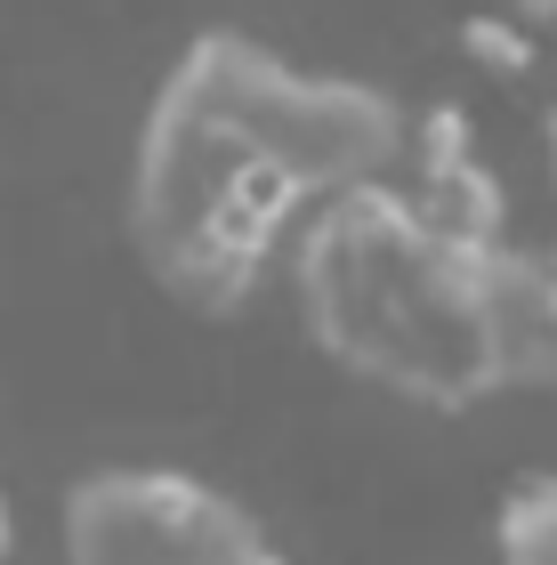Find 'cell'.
<instances>
[{"mask_svg": "<svg viewBox=\"0 0 557 565\" xmlns=\"http://www.w3.org/2000/svg\"><path fill=\"white\" fill-rule=\"evenodd\" d=\"M413 153L388 89L308 73L243 33H202L162 73L130 153V243L186 307H235L291 259L323 202Z\"/></svg>", "mask_w": 557, "mask_h": 565, "instance_id": "1", "label": "cell"}, {"mask_svg": "<svg viewBox=\"0 0 557 565\" xmlns=\"http://www.w3.org/2000/svg\"><path fill=\"white\" fill-rule=\"evenodd\" d=\"M283 275L308 340L388 396L461 413L557 372V267L517 259L501 235L444 226L404 178L323 202Z\"/></svg>", "mask_w": 557, "mask_h": 565, "instance_id": "2", "label": "cell"}, {"mask_svg": "<svg viewBox=\"0 0 557 565\" xmlns=\"http://www.w3.org/2000/svg\"><path fill=\"white\" fill-rule=\"evenodd\" d=\"M65 565H283L275 533L235 493L186 469H89L57 509Z\"/></svg>", "mask_w": 557, "mask_h": 565, "instance_id": "3", "label": "cell"}, {"mask_svg": "<svg viewBox=\"0 0 557 565\" xmlns=\"http://www.w3.org/2000/svg\"><path fill=\"white\" fill-rule=\"evenodd\" d=\"M501 565H557V477H525L493 518Z\"/></svg>", "mask_w": 557, "mask_h": 565, "instance_id": "4", "label": "cell"}, {"mask_svg": "<svg viewBox=\"0 0 557 565\" xmlns=\"http://www.w3.org/2000/svg\"><path fill=\"white\" fill-rule=\"evenodd\" d=\"M485 17H510L525 33H542V24H557V0H485Z\"/></svg>", "mask_w": 557, "mask_h": 565, "instance_id": "5", "label": "cell"}, {"mask_svg": "<svg viewBox=\"0 0 557 565\" xmlns=\"http://www.w3.org/2000/svg\"><path fill=\"white\" fill-rule=\"evenodd\" d=\"M9 542H17V518H9V493H0V557H9Z\"/></svg>", "mask_w": 557, "mask_h": 565, "instance_id": "6", "label": "cell"}]
</instances>
